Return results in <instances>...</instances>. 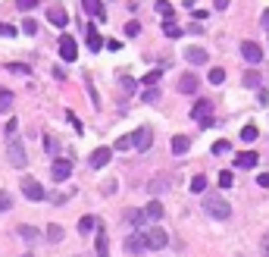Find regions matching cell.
I'll return each mask as SVG.
<instances>
[{
  "label": "cell",
  "instance_id": "603a6c76",
  "mask_svg": "<svg viewBox=\"0 0 269 257\" xmlns=\"http://www.w3.org/2000/svg\"><path fill=\"white\" fill-rule=\"evenodd\" d=\"M19 238L28 242V245H34V242H38V229H34V226H19Z\"/></svg>",
  "mask_w": 269,
  "mask_h": 257
},
{
  "label": "cell",
  "instance_id": "d6986e66",
  "mask_svg": "<svg viewBox=\"0 0 269 257\" xmlns=\"http://www.w3.org/2000/svg\"><path fill=\"white\" fill-rule=\"evenodd\" d=\"M191 148V138H185V135H172V154L178 157V154H185Z\"/></svg>",
  "mask_w": 269,
  "mask_h": 257
},
{
  "label": "cell",
  "instance_id": "e575fe53",
  "mask_svg": "<svg viewBox=\"0 0 269 257\" xmlns=\"http://www.w3.org/2000/svg\"><path fill=\"white\" fill-rule=\"evenodd\" d=\"M144 219H147L144 210H132V213H129V223H135V226H144Z\"/></svg>",
  "mask_w": 269,
  "mask_h": 257
},
{
  "label": "cell",
  "instance_id": "484cf974",
  "mask_svg": "<svg viewBox=\"0 0 269 257\" xmlns=\"http://www.w3.org/2000/svg\"><path fill=\"white\" fill-rule=\"evenodd\" d=\"M94 226H97V219H94V216H82V219H79V232H82V235H88Z\"/></svg>",
  "mask_w": 269,
  "mask_h": 257
},
{
  "label": "cell",
  "instance_id": "277c9868",
  "mask_svg": "<svg viewBox=\"0 0 269 257\" xmlns=\"http://www.w3.org/2000/svg\"><path fill=\"white\" fill-rule=\"evenodd\" d=\"M19 185H22V195H25L28 201H44V198H47L44 185H41L38 179H31V176H22V182H19Z\"/></svg>",
  "mask_w": 269,
  "mask_h": 257
},
{
  "label": "cell",
  "instance_id": "f1b7e54d",
  "mask_svg": "<svg viewBox=\"0 0 269 257\" xmlns=\"http://www.w3.org/2000/svg\"><path fill=\"white\" fill-rule=\"evenodd\" d=\"M163 35H166V38H178V35H182V28H178L175 19H172V22H163Z\"/></svg>",
  "mask_w": 269,
  "mask_h": 257
},
{
  "label": "cell",
  "instance_id": "5b68a950",
  "mask_svg": "<svg viewBox=\"0 0 269 257\" xmlns=\"http://www.w3.org/2000/svg\"><path fill=\"white\" fill-rule=\"evenodd\" d=\"M60 60H66V63L79 60V44H75L72 35H60Z\"/></svg>",
  "mask_w": 269,
  "mask_h": 257
},
{
  "label": "cell",
  "instance_id": "ba28073f",
  "mask_svg": "<svg viewBox=\"0 0 269 257\" xmlns=\"http://www.w3.org/2000/svg\"><path fill=\"white\" fill-rule=\"evenodd\" d=\"M185 60H188L191 66H201V63L210 60V53H207L201 44H191V47H185Z\"/></svg>",
  "mask_w": 269,
  "mask_h": 257
},
{
  "label": "cell",
  "instance_id": "f546056e",
  "mask_svg": "<svg viewBox=\"0 0 269 257\" xmlns=\"http://www.w3.org/2000/svg\"><path fill=\"white\" fill-rule=\"evenodd\" d=\"M47 238L50 242H63V226H57V223L47 226Z\"/></svg>",
  "mask_w": 269,
  "mask_h": 257
},
{
  "label": "cell",
  "instance_id": "5bb4252c",
  "mask_svg": "<svg viewBox=\"0 0 269 257\" xmlns=\"http://www.w3.org/2000/svg\"><path fill=\"white\" fill-rule=\"evenodd\" d=\"M110 157H113V151H110V148H97L91 157H88V163H91L94 170H100V167H106V163H110Z\"/></svg>",
  "mask_w": 269,
  "mask_h": 257
},
{
  "label": "cell",
  "instance_id": "d590c367",
  "mask_svg": "<svg viewBox=\"0 0 269 257\" xmlns=\"http://www.w3.org/2000/svg\"><path fill=\"white\" fill-rule=\"evenodd\" d=\"M41 4V0H16V7H19L22 13H28V10H34V7H38Z\"/></svg>",
  "mask_w": 269,
  "mask_h": 257
},
{
  "label": "cell",
  "instance_id": "4316f807",
  "mask_svg": "<svg viewBox=\"0 0 269 257\" xmlns=\"http://www.w3.org/2000/svg\"><path fill=\"white\" fill-rule=\"evenodd\" d=\"M244 85H247V88H257V85H260V72H257V69H247V72H244Z\"/></svg>",
  "mask_w": 269,
  "mask_h": 257
},
{
  "label": "cell",
  "instance_id": "8992f818",
  "mask_svg": "<svg viewBox=\"0 0 269 257\" xmlns=\"http://www.w3.org/2000/svg\"><path fill=\"white\" fill-rule=\"evenodd\" d=\"M241 57L250 63V66H260L263 63V47L257 41H241Z\"/></svg>",
  "mask_w": 269,
  "mask_h": 257
},
{
  "label": "cell",
  "instance_id": "f907efd6",
  "mask_svg": "<svg viewBox=\"0 0 269 257\" xmlns=\"http://www.w3.org/2000/svg\"><path fill=\"white\" fill-rule=\"evenodd\" d=\"M22 257H28V254H22Z\"/></svg>",
  "mask_w": 269,
  "mask_h": 257
},
{
  "label": "cell",
  "instance_id": "ffe728a7",
  "mask_svg": "<svg viewBox=\"0 0 269 257\" xmlns=\"http://www.w3.org/2000/svg\"><path fill=\"white\" fill-rule=\"evenodd\" d=\"M163 213H166V210H163V204H160V201H150V204L144 207V216H147V219H163Z\"/></svg>",
  "mask_w": 269,
  "mask_h": 257
},
{
  "label": "cell",
  "instance_id": "bcb514c9",
  "mask_svg": "<svg viewBox=\"0 0 269 257\" xmlns=\"http://www.w3.org/2000/svg\"><path fill=\"white\" fill-rule=\"evenodd\" d=\"M228 4H232V0H213V7H216V10H228Z\"/></svg>",
  "mask_w": 269,
  "mask_h": 257
},
{
  "label": "cell",
  "instance_id": "9a60e30c",
  "mask_svg": "<svg viewBox=\"0 0 269 257\" xmlns=\"http://www.w3.org/2000/svg\"><path fill=\"white\" fill-rule=\"evenodd\" d=\"M178 94H197V76L185 72V76L178 79Z\"/></svg>",
  "mask_w": 269,
  "mask_h": 257
},
{
  "label": "cell",
  "instance_id": "836d02e7",
  "mask_svg": "<svg viewBox=\"0 0 269 257\" xmlns=\"http://www.w3.org/2000/svg\"><path fill=\"white\" fill-rule=\"evenodd\" d=\"M113 148H116V151H132V135H122V138L113 144Z\"/></svg>",
  "mask_w": 269,
  "mask_h": 257
},
{
  "label": "cell",
  "instance_id": "3957f363",
  "mask_svg": "<svg viewBox=\"0 0 269 257\" xmlns=\"http://www.w3.org/2000/svg\"><path fill=\"white\" fill-rule=\"evenodd\" d=\"M141 238H144V248H147V251H163V248L169 245V232H166L163 226H153V229H147V232H141Z\"/></svg>",
  "mask_w": 269,
  "mask_h": 257
},
{
  "label": "cell",
  "instance_id": "60d3db41",
  "mask_svg": "<svg viewBox=\"0 0 269 257\" xmlns=\"http://www.w3.org/2000/svg\"><path fill=\"white\" fill-rule=\"evenodd\" d=\"M0 35H4V38H16V28L7 25V22H0Z\"/></svg>",
  "mask_w": 269,
  "mask_h": 257
},
{
  "label": "cell",
  "instance_id": "44dd1931",
  "mask_svg": "<svg viewBox=\"0 0 269 257\" xmlns=\"http://www.w3.org/2000/svg\"><path fill=\"white\" fill-rule=\"evenodd\" d=\"M97 257H110V248H106V229L97 226Z\"/></svg>",
  "mask_w": 269,
  "mask_h": 257
},
{
  "label": "cell",
  "instance_id": "7a4b0ae2",
  "mask_svg": "<svg viewBox=\"0 0 269 257\" xmlns=\"http://www.w3.org/2000/svg\"><path fill=\"white\" fill-rule=\"evenodd\" d=\"M7 157H10V163H13L16 170H25L28 157H25V148H22V138L19 135H7Z\"/></svg>",
  "mask_w": 269,
  "mask_h": 257
},
{
  "label": "cell",
  "instance_id": "7402d4cb",
  "mask_svg": "<svg viewBox=\"0 0 269 257\" xmlns=\"http://www.w3.org/2000/svg\"><path fill=\"white\" fill-rule=\"evenodd\" d=\"M238 138H241V141H247V144H250V141H257V138H260L257 125H254V122H247V125L241 128V135H238Z\"/></svg>",
  "mask_w": 269,
  "mask_h": 257
},
{
  "label": "cell",
  "instance_id": "e0dca14e",
  "mask_svg": "<svg viewBox=\"0 0 269 257\" xmlns=\"http://www.w3.org/2000/svg\"><path fill=\"white\" fill-rule=\"evenodd\" d=\"M210 110H213V107H210V101H197V104H194V110H191V119H197V122H201V119L213 116Z\"/></svg>",
  "mask_w": 269,
  "mask_h": 257
},
{
  "label": "cell",
  "instance_id": "7dc6e473",
  "mask_svg": "<svg viewBox=\"0 0 269 257\" xmlns=\"http://www.w3.org/2000/svg\"><path fill=\"white\" fill-rule=\"evenodd\" d=\"M53 204H63V201H69V195H50Z\"/></svg>",
  "mask_w": 269,
  "mask_h": 257
},
{
  "label": "cell",
  "instance_id": "c3c4849f",
  "mask_svg": "<svg viewBox=\"0 0 269 257\" xmlns=\"http://www.w3.org/2000/svg\"><path fill=\"white\" fill-rule=\"evenodd\" d=\"M263 257H269V232L263 235Z\"/></svg>",
  "mask_w": 269,
  "mask_h": 257
},
{
  "label": "cell",
  "instance_id": "2e32d148",
  "mask_svg": "<svg viewBox=\"0 0 269 257\" xmlns=\"http://www.w3.org/2000/svg\"><path fill=\"white\" fill-rule=\"evenodd\" d=\"M125 251H129V254H141V251H147V248H144V238H141V232H135V235L125 238Z\"/></svg>",
  "mask_w": 269,
  "mask_h": 257
},
{
  "label": "cell",
  "instance_id": "30bf717a",
  "mask_svg": "<svg viewBox=\"0 0 269 257\" xmlns=\"http://www.w3.org/2000/svg\"><path fill=\"white\" fill-rule=\"evenodd\" d=\"M82 7L88 16H94L97 22H106V10H103V0H82Z\"/></svg>",
  "mask_w": 269,
  "mask_h": 257
},
{
  "label": "cell",
  "instance_id": "83f0119b",
  "mask_svg": "<svg viewBox=\"0 0 269 257\" xmlns=\"http://www.w3.org/2000/svg\"><path fill=\"white\" fill-rule=\"evenodd\" d=\"M10 104H13V91H0V113H7V110H10Z\"/></svg>",
  "mask_w": 269,
  "mask_h": 257
},
{
  "label": "cell",
  "instance_id": "4fadbf2b",
  "mask_svg": "<svg viewBox=\"0 0 269 257\" xmlns=\"http://www.w3.org/2000/svg\"><path fill=\"white\" fill-rule=\"evenodd\" d=\"M47 22L57 25V28H66L69 25V13L63 7H53V10H47Z\"/></svg>",
  "mask_w": 269,
  "mask_h": 257
},
{
  "label": "cell",
  "instance_id": "6da1fadb",
  "mask_svg": "<svg viewBox=\"0 0 269 257\" xmlns=\"http://www.w3.org/2000/svg\"><path fill=\"white\" fill-rule=\"evenodd\" d=\"M204 210L213 216V219H228L232 216V204L225 198H219V195H207L204 198Z\"/></svg>",
  "mask_w": 269,
  "mask_h": 257
},
{
  "label": "cell",
  "instance_id": "4dcf8cb0",
  "mask_svg": "<svg viewBox=\"0 0 269 257\" xmlns=\"http://www.w3.org/2000/svg\"><path fill=\"white\" fill-rule=\"evenodd\" d=\"M13 207V195L10 191H0V213H7Z\"/></svg>",
  "mask_w": 269,
  "mask_h": 257
},
{
  "label": "cell",
  "instance_id": "f6af8a7d",
  "mask_svg": "<svg viewBox=\"0 0 269 257\" xmlns=\"http://www.w3.org/2000/svg\"><path fill=\"white\" fill-rule=\"evenodd\" d=\"M103 191H106V195H116V182H113V179L103 182Z\"/></svg>",
  "mask_w": 269,
  "mask_h": 257
},
{
  "label": "cell",
  "instance_id": "74e56055",
  "mask_svg": "<svg viewBox=\"0 0 269 257\" xmlns=\"http://www.w3.org/2000/svg\"><path fill=\"white\" fill-rule=\"evenodd\" d=\"M144 101H147V104H157V101H160V88H157V85L144 91Z\"/></svg>",
  "mask_w": 269,
  "mask_h": 257
},
{
  "label": "cell",
  "instance_id": "ac0fdd59",
  "mask_svg": "<svg viewBox=\"0 0 269 257\" xmlns=\"http://www.w3.org/2000/svg\"><path fill=\"white\" fill-rule=\"evenodd\" d=\"M153 7H157V13H160V16H163V22H172V19H175V10H172L169 0H157Z\"/></svg>",
  "mask_w": 269,
  "mask_h": 257
},
{
  "label": "cell",
  "instance_id": "7c38bea8",
  "mask_svg": "<svg viewBox=\"0 0 269 257\" xmlns=\"http://www.w3.org/2000/svg\"><path fill=\"white\" fill-rule=\"evenodd\" d=\"M260 163V154H254V151H241V154H235V167L238 170H254Z\"/></svg>",
  "mask_w": 269,
  "mask_h": 257
},
{
  "label": "cell",
  "instance_id": "8fae6325",
  "mask_svg": "<svg viewBox=\"0 0 269 257\" xmlns=\"http://www.w3.org/2000/svg\"><path fill=\"white\" fill-rule=\"evenodd\" d=\"M85 44H88V50H91V53H97V50L103 47V38H100L97 25H88V28H85Z\"/></svg>",
  "mask_w": 269,
  "mask_h": 257
},
{
  "label": "cell",
  "instance_id": "7bdbcfd3",
  "mask_svg": "<svg viewBox=\"0 0 269 257\" xmlns=\"http://www.w3.org/2000/svg\"><path fill=\"white\" fill-rule=\"evenodd\" d=\"M257 185H260V188H269V173H260V176H257Z\"/></svg>",
  "mask_w": 269,
  "mask_h": 257
},
{
  "label": "cell",
  "instance_id": "b9f144b4",
  "mask_svg": "<svg viewBox=\"0 0 269 257\" xmlns=\"http://www.w3.org/2000/svg\"><path fill=\"white\" fill-rule=\"evenodd\" d=\"M125 35H129V38H135V35H141V25H138V22H129V25H125Z\"/></svg>",
  "mask_w": 269,
  "mask_h": 257
},
{
  "label": "cell",
  "instance_id": "681fc988",
  "mask_svg": "<svg viewBox=\"0 0 269 257\" xmlns=\"http://www.w3.org/2000/svg\"><path fill=\"white\" fill-rule=\"evenodd\" d=\"M260 22H263V28L269 31V10H263V19H260Z\"/></svg>",
  "mask_w": 269,
  "mask_h": 257
},
{
  "label": "cell",
  "instance_id": "ee69618b",
  "mask_svg": "<svg viewBox=\"0 0 269 257\" xmlns=\"http://www.w3.org/2000/svg\"><path fill=\"white\" fill-rule=\"evenodd\" d=\"M16 125H19V122L10 119V122H7V128H4V135H16Z\"/></svg>",
  "mask_w": 269,
  "mask_h": 257
},
{
  "label": "cell",
  "instance_id": "cb8c5ba5",
  "mask_svg": "<svg viewBox=\"0 0 269 257\" xmlns=\"http://www.w3.org/2000/svg\"><path fill=\"white\" fill-rule=\"evenodd\" d=\"M160 76H163V69H150V72H147V76H144V79H141L138 85H144V88H153V85L160 82Z\"/></svg>",
  "mask_w": 269,
  "mask_h": 257
},
{
  "label": "cell",
  "instance_id": "8d00e7d4",
  "mask_svg": "<svg viewBox=\"0 0 269 257\" xmlns=\"http://www.w3.org/2000/svg\"><path fill=\"white\" fill-rule=\"evenodd\" d=\"M7 69H10V72H19V76H28V72H31L25 63H7Z\"/></svg>",
  "mask_w": 269,
  "mask_h": 257
},
{
  "label": "cell",
  "instance_id": "9c48e42d",
  "mask_svg": "<svg viewBox=\"0 0 269 257\" xmlns=\"http://www.w3.org/2000/svg\"><path fill=\"white\" fill-rule=\"evenodd\" d=\"M50 176H53V182H66L69 176H72V163H69V160H57L50 167Z\"/></svg>",
  "mask_w": 269,
  "mask_h": 257
},
{
  "label": "cell",
  "instance_id": "d6a6232c",
  "mask_svg": "<svg viewBox=\"0 0 269 257\" xmlns=\"http://www.w3.org/2000/svg\"><path fill=\"white\" fill-rule=\"evenodd\" d=\"M232 182H235L232 170H222V173H219V185H222V188H232Z\"/></svg>",
  "mask_w": 269,
  "mask_h": 257
},
{
  "label": "cell",
  "instance_id": "1f68e13d",
  "mask_svg": "<svg viewBox=\"0 0 269 257\" xmlns=\"http://www.w3.org/2000/svg\"><path fill=\"white\" fill-rule=\"evenodd\" d=\"M210 82H213V85H222V82H225V69H219V66L210 69Z\"/></svg>",
  "mask_w": 269,
  "mask_h": 257
},
{
  "label": "cell",
  "instance_id": "d4e9b609",
  "mask_svg": "<svg viewBox=\"0 0 269 257\" xmlns=\"http://www.w3.org/2000/svg\"><path fill=\"white\" fill-rule=\"evenodd\" d=\"M191 191H194V195H204V191H207V176H194V179H191Z\"/></svg>",
  "mask_w": 269,
  "mask_h": 257
},
{
  "label": "cell",
  "instance_id": "52a82bcc",
  "mask_svg": "<svg viewBox=\"0 0 269 257\" xmlns=\"http://www.w3.org/2000/svg\"><path fill=\"white\" fill-rule=\"evenodd\" d=\"M150 144H153V132H150L147 125H141L138 132H132V148H138V151H147Z\"/></svg>",
  "mask_w": 269,
  "mask_h": 257
},
{
  "label": "cell",
  "instance_id": "ab89813d",
  "mask_svg": "<svg viewBox=\"0 0 269 257\" xmlns=\"http://www.w3.org/2000/svg\"><path fill=\"white\" fill-rule=\"evenodd\" d=\"M22 31H25V35H38V22H34V19H25V22H22Z\"/></svg>",
  "mask_w": 269,
  "mask_h": 257
},
{
  "label": "cell",
  "instance_id": "f35d334b",
  "mask_svg": "<svg viewBox=\"0 0 269 257\" xmlns=\"http://www.w3.org/2000/svg\"><path fill=\"white\" fill-rule=\"evenodd\" d=\"M228 148H232L228 141H216V144H213V154H216V157H222V154H228Z\"/></svg>",
  "mask_w": 269,
  "mask_h": 257
}]
</instances>
